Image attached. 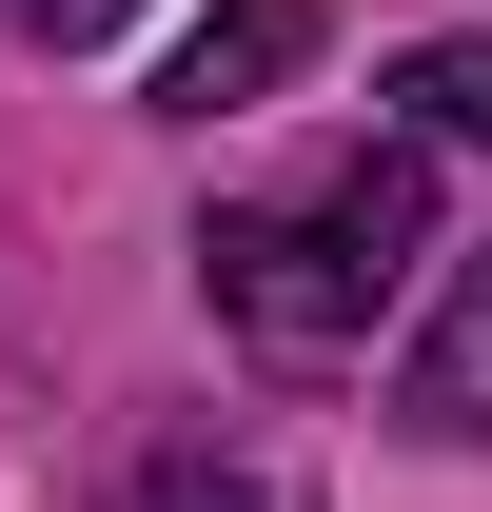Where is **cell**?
I'll use <instances>...</instances> for the list:
<instances>
[{
  "mask_svg": "<svg viewBox=\"0 0 492 512\" xmlns=\"http://www.w3.org/2000/svg\"><path fill=\"white\" fill-rule=\"evenodd\" d=\"M433 256V138H355L315 197H256V217H197V296L256 335V355H355L374 296Z\"/></svg>",
  "mask_w": 492,
  "mask_h": 512,
  "instance_id": "cell-1",
  "label": "cell"
},
{
  "mask_svg": "<svg viewBox=\"0 0 492 512\" xmlns=\"http://www.w3.org/2000/svg\"><path fill=\"white\" fill-rule=\"evenodd\" d=\"M296 60H315V0H217L178 40V79H158V119H256Z\"/></svg>",
  "mask_w": 492,
  "mask_h": 512,
  "instance_id": "cell-2",
  "label": "cell"
},
{
  "mask_svg": "<svg viewBox=\"0 0 492 512\" xmlns=\"http://www.w3.org/2000/svg\"><path fill=\"white\" fill-rule=\"evenodd\" d=\"M394 414H414V434H492V237L453 256V296H433V335H414V375H394Z\"/></svg>",
  "mask_w": 492,
  "mask_h": 512,
  "instance_id": "cell-3",
  "label": "cell"
},
{
  "mask_svg": "<svg viewBox=\"0 0 492 512\" xmlns=\"http://www.w3.org/2000/svg\"><path fill=\"white\" fill-rule=\"evenodd\" d=\"M138 512H296V473H276V453H217V434H178L158 473H138Z\"/></svg>",
  "mask_w": 492,
  "mask_h": 512,
  "instance_id": "cell-4",
  "label": "cell"
},
{
  "mask_svg": "<svg viewBox=\"0 0 492 512\" xmlns=\"http://www.w3.org/2000/svg\"><path fill=\"white\" fill-rule=\"evenodd\" d=\"M394 99H414V138H473V158H492V40H414Z\"/></svg>",
  "mask_w": 492,
  "mask_h": 512,
  "instance_id": "cell-5",
  "label": "cell"
},
{
  "mask_svg": "<svg viewBox=\"0 0 492 512\" xmlns=\"http://www.w3.org/2000/svg\"><path fill=\"white\" fill-rule=\"evenodd\" d=\"M0 20H20V40H60V60H79V40H119L138 0H0Z\"/></svg>",
  "mask_w": 492,
  "mask_h": 512,
  "instance_id": "cell-6",
  "label": "cell"
}]
</instances>
